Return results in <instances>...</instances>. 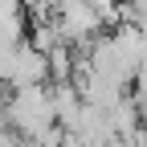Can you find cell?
Listing matches in <instances>:
<instances>
[{"mask_svg": "<svg viewBox=\"0 0 147 147\" xmlns=\"http://www.w3.org/2000/svg\"><path fill=\"white\" fill-rule=\"evenodd\" d=\"M4 123H8L29 147L41 143L53 127H57V106H53L49 86H25V90H12V98H8V106H4Z\"/></svg>", "mask_w": 147, "mask_h": 147, "instance_id": "obj_1", "label": "cell"}, {"mask_svg": "<svg viewBox=\"0 0 147 147\" xmlns=\"http://www.w3.org/2000/svg\"><path fill=\"white\" fill-rule=\"evenodd\" d=\"M57 29L65 37V45H74L78 53H90L94 37L102 33V16L90 0H57Z\"/></svg>", "mask_w": 147, "mask_h": 147, "instance_id": "obj_2", "label": "cell"}, {"mask_svg": "<svg viewBox=\"0 0 147 147\" xmlns=\"http://www.w3.org/2000/svg\"><path fill=\"white\" fill-rule=\"evenodd\" d=\"M49 82H53V74H49V57L25 41V45H21V57H16L12 90H25V86H49Z\"/></svg>", "mask_w": 147, "mask_h": 147, "instance_id": "obj_3", "label": "cell"}, {"mask_svg": "<svg viewBox=\"0 0 147 147\" xmlns=\"http://www.w3.org/2000/svg\"><path fill=\"white\" fill-rule=\"evenodd\" d=\"M49 94H53V106H57V123L74 135L82 127V110H86L78 86H74V82H49Z\"/></svg>", "mask_w": 147, "mask_h": 147, "instance_id": "obj_4", "label": "cell"}, {"mask_svg": "<svg viewBox=\"0 0 147 147\" xmlns=\"http://www.w3.org/2000/svg\"><path fill=\"white\" fill-rule=\"evenodd\" d=\"M16 57H21V45H0V86H12Z\"/></svg>", "mask_w": 147, "mask_h": 147, "instance_id": "obj_5", "label": "cell"}]
</instances>
